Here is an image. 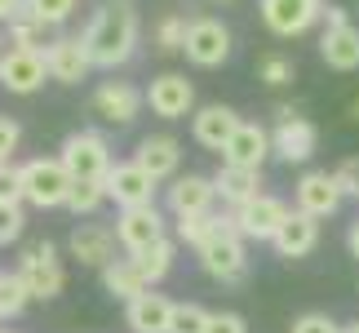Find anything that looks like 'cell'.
Returning <instances> with one entry per match:
<instances>
[{
  "mask_svg": "<svg viewBox=\"0 0 359 333\" xmlns=\"http://www.w3.org/2000/svg\"><path fill=\"white\" fill-rule=\"evenodd\" d=\"M320 58L333 67V72H355V67H359V27H351V22L324 27Z\"/></svg>",
  "mask_w": 359,
  "mask_h": 333,
  "instance_id": "cb8c5ba5",
  "label": "cell"
},
{
  "mask_svg": "<svg viewBox=\"0 0 359 333\" xmlns=\"http://www.w3.org/2000/svg\"><path fill=\"white\" fill-rule=\"evenodd\" d=\"M22 9V0H0V18H13Z\"/></svg>",
  "mask_w": 359,
  "mask_h": 333,
  "instance_id": "7bdbcfd3",
  "label": "cell"
},
{
  "mask_svg": "<svg viewBox=\"0 0 359 333\" xmlns=\"http://www.w3.org/2000/svg\"><path fill=\"white\" fill-rule=\"evenodd\" d=\"M22 280L27 289H32V298H58L62 294V285H67V275H62V262H58V249H53L49 240L45 244H32L22 254Z\"/></svg>",
  "mask_w": 359,
  "mask_h": 333,
  "instance_id": "8992f818",
  "label": "cell"
},
{
  "mask_svg": "<svg viewBox=\"0 0 359 333\" xmlns=\"http://www.w3.org/2000/svg\"><path fill=\"white\" fill-rule=\"evenodd\" d=\"M213 200H217V183L213 178H200V174H187V178H177V183L169 187V209L177 218L213 209Z\"/></svg>",
  "mask_w": 359,
  "mask_h": 333,
  "instance_id": "603a6c76",
  "label": "cell"
},
{
  "mask_svg": "<svg viewBox=\"0 0 359 333\" xmlns=\"http://www.w3.org/2000/svg\"><path fill=\"white\" fill-rule=\"evenodd\" d=\"M346 244H351V258H359V222H351V235H346Z\"/></svg>",
  "mask_w": 359,
  "mask_h": 333,
  "instance_id": "ee69618b",
  "label": "cell"
},
{
  "mask_svg": "<svg viewBox=\"0 0 359 333\" xmlns=\"http://www.w3.org/2000/svg\"><path fill=\"white\" fill-rule=\"evenodd\" d=\"M49 76V63L40 49H22L13 45L9 53H0V85L9 93H36Z\"/></svg>",
  "mask_w": 359,
  "mask_h": 333,
  "instance_id": "52a82bcc",
  "label": "cell"
},
{
  "mask_svg": "<svg viewBox=\"0 0 359 333\" xmlns=\"http://www.w3.org/2000/svg\"><path fill=\"white\" fill-rule=\"evenodd\" d=\"M275 254L280 258H306L315 244H320V218L306 214V209H293L284 218V227L275 231Z\"/></svg>",
  "mask_w": 359,
  "mask_h": 333,
  "instance_id": "9a60e30c",
  "label": "cell"
},
{
  "mask_svg": "<svg viewBox=\"0 0 359 333\" xmlns=\"http://www.w3.org/2000/svg\"><path fill=\"white\" fill-rule=\"evenodd\" d=\"M187 18H177V13H169L160 27H156V45H160V53H177V49H187Z\"/></svg>",
  "mask_w": 359,
  "mask_h": 333,
  "instance_id": "1f68e13d",
  "label": "cell"
},
{
  "mask_svg": "<svg viewBox=\"0 0 359 333\" xmlns=\"http://www.w3.org/2000/svg\"><path fill=\"white\" fill-rule=\"evenodd\" d=\"M116 235H120V244L129 249H147V244H156L160 235H164V218L156 204H129V209H120L116 218Z\"/></svg>",
  "mask_w": 359,
  "mask_h": 333,
  "instance_id": "7c38bea8",
  "label": "cell"
},
{
  "mask_svg": "<svg viewBox=\"0 0 359 333\" xmlns=\"http://www.w3.org/2000/svg\"><path fill=\"white\" fill-rule=\"evenodd\" d=\"M0 53H5V49H0Z\"/></svg>",
  "mask_w": 359,
  "mask_h": 333,
  "instance_id": "f907efd6",
  "label": "cell"
},
{
  "mask_svg": "<svg viewBox=\"0 0 359 333\" xmlns=\"http://www.w3.org/2000/svg\"><path fill=\"white\" fill-rule=\"evenodd\" d=\"M107 196H111L120 209H129V204H156V178L137 160L111 164V174H107Z\"/></svg>",
  "mask_w": 359,
  "mask_h": 333,
  "instance_id": "9c48e42d",
  "label": "cell"
},
{
  "mask_svg": "<svg viewBox=\"0 0 359 333\" xmlns=\"http://www.w3.org/2000/svg\"><path fill=\"white\" fill-rule=\"evenodd\" d=\"M116 240H120V235L107 231V227H98V222H80L67 244H72V258L80 262V267H107V262H111Z\"/></svg>",
  "mask_w": 359,
  "mask_h": 333,
  "instance_id": "ac0fdd59",
  "label": "cell"
},
{
  "mask_svg": "<svg viewBox=\"0 0 359 333\" xmlns=\"http://www.w3.org/2000/svg\"><path fill=\"white\" fill-rule=\"evenodd\" d=\"M0 333H5V329H0Z\"/></svg>",
  "mask_w": 359,
  "mask_h": 333,
  "instance_id": "681fc988",
  "label": "cell"
},
{
  "mask_svg": "<svg viewBox=\"0 0 359 333\" xmlns=\"http://www.w3.org/2000/svg\"><path fill=\"white\" fill-rule=\"evenodd\" d=\"M142 169L156 178V183H164V178L177 174V160H182V147H177V138L169 133H156V138H142L137 143V156H133Z\"/></svg>",
  "mask_w": 359,
  "mask_h": 333,
  "instance_id": "7402d4cb",
  "label": "cell"
},
{
  "mask_svg": "<svg viewBox=\"0 0 359 333\" xmlns=\"http://www.w3.org/2000/svg\"><path fill=\"white\" fill-rule=\"evenodd\" d=\"M355 116H359V103H355Z\"/></svg>",
  "mask_w": 359,
  "mask_h": 333,
  "instance_id": "7dc6e473",
  "label": "cell"
},
{
  "mask_svg": "<svg viewBox=\"0 0 359 333\" xmlns=\"http://www.w3.org/2000/svg\"><path fill=\"white\" fill-rule=\"evenodd\" d=\"M204 329H209V311H200L196 302H182V307H173L169 333H204Z\"/></svg>",
  "mask_w": 359,
  "mask_h": 333,
  "instance_id": "e575fe53",
  "label": "cell"
},
{
  "mask_svg": "<svg viewBox=\"0 0 359 333\" xmlns=\"http://www.w3.org/2000/svg\"><path fill=\"white\" fill-rule=\"evenodd\" d=\"M222 227H226V218H217V214H209V209H204V214H182V218H177V240L200 249L213 231H222Z\"/></svg>",
  "mask_w": 359,
  "mask_h": 333,
  "instance_id": "f1b7e54d",
  "label": "cell"
},
{
  "mask_svg": "<svg viewBox=\"0 0 359 333\" xmlns=\"http://www.w3.org/2000/svg\"><path fill=\"white\" fill-rule=\"evenodd\" d=\"M341 333H359V325H351V329H341Z\"/></svg>",
  "mask_w": 359,
  "mask_h": 333,
  "instance_id": "bcb514c9",
  "label": "cell"
},
{
  "mask_svg": "<svg viewBox=\"0 0 359 333\" xmlns=\"http://www.w3.org/2000/svg\"><path fill=\"white\" fill-rule=\"evenodd\" d=\"M187 58L196 67H222L231 58V32L217 18H196L187 27Z\"/></svg>",
  "mask_w": 359,
  "mask_h": 333,
  "instance_id": "ba28073f",
  "label": "cell"
},
{
  "mask_svg": "<svg viewBox=\"0 0 359 333\" xmlns=\"http://www.w3.org/2000/svg\"><path fill=\"white\" fill-rule=\"evenodd\" d=\"M45 63H49V76L58 80V85H80V80L93 72V58L85 49V40H72V36L53 40L45 49Z\"/></svg>",
  "mask_w": 359,
  "mask_h": 333,
  "instance_id": "4fadbf2b",
  "label": "cell"
},
{
  "mask_svg": "<svg viewBox=\"0 0 359 333\" xmlns=\"http://www.w3.org/2000/svg\"><path fill=\"white\" fill-rule=\"evenodd\" d=\"M0 200H22V164L0 160Z\"/></svg>",
  "mask_w": 359,
  "mask_h": 333,
  "instance_id": "8d00e7d4",
  "label": "cell"
},
{
  "mask_svg": "<svg viewBox=\"0 0 359 333\" xmlns=\"http://www.w3.org/2000/svg\"><path fill=\"white\" fill-rule=\"evenodd\" d=\"M45 32H49V22H40L36 13H27V9H18L9 18V40L22 45V49H40V53H45L53 45V40H45Z\"/></svg>",
  "mask_w": 359,
  "mask_h": 333,
  "instance_id": "83f0119b",
  "label": "cell"
},
{
  "mask_svg": "<svg viewBox=\"0 0 359 333\" xmlns=\"http://www.w3.org/2000/svg\"><path fill=\"white\" fill-rule=\"evenodd\" d=\"M337 183H341L346 196H359V156H346L337 164Z\"/></svg>",
  "mask_w": 359,
  "mask_h": 333,
  "instance_id": "ab89813d",
  "label": "cell"
},
{
  "mask_svg": "<svg viewBox=\"0 0 359 333\" xmlns=\"http://www.w3.org/2000/svg\"><path fill=\"white\" fill-rule=\"evenodd\" d=\"M196 254H200V267L209 271L213 280H222V285L240 280L244 267H248V258H244V235L231 227V214H226V227H222V231H213L209 240L196 249Z\"/></svg>",
  "mask_w": 359,
  "mask_h": 333,
  "instance_id": "3957f363",
  "label": "cell"
},
{
  "mask_svg": "<svg viewBox=\"0 0 359 333\" xmlns=\"http://www.w3.org/2000/svg\"><path fill=\"white\" fill-rule=\"evenodd\" d=\"M324 13L320 0H262V22L275 36H302Z\"/></svg>",
  "mask_w": 359,
  "mask_h": 333,
  "instance_id": "30bf717a",
  "label": "cell"
},
{
  "mask_svg": "<svg viewBox=\"0 0 359 333\" xmlns=\"http://www.w3.org/2000/svg\"><path fill=\"white\" fill-rule=\"evenodd\" d=\"M173 254H177V249H173V240H169V235H160L156 244H147V249H133L129 258L137 262V271L147 275V285H160L164 275H169V267H173Z\"/></svg>",
  "mask_w": 359,
  "mask_h": 333,
  "instance_id": "4316f807",
  "label": "cell"
},
{
  "mask_svg": "<svg viewBox=\"0 0 359 333\" xmlns=\"http://www.w3.org/2000/svg\"><path fill=\"white\" fill-rule=\"evenodd\" d=\"M18 138H22V129H18L9 116H0V160H13V151H18Z\"/></svg>",
  "mask_w": 359,
  "mask_h": 333,
  "instance_id": "f35d334b",
  "label": "cell"
},
{
  "mask_svg": "<svg viewBox=\"0 0 359 333\" xmlns=\"http://www.w3.org/2000/svg\"><path fill=\"white\" fill-rule=\"evenodd\" d=\"M346 200V191H341L337 174H306L297 183V209H306L315 218H328L337 214V204Z\"/></svg>",
  "mask_w": 359,
  "mask_h": 333,
  "instance_id": "e0dca14e",
  "label": "cell"
},
{
  "mask_svg": "<svg viewBox=\"0 0 359 333\" xmlns=\"http://www.w3.org/2000/svg\"><path fill=\"white\" fill-rule=\"evenodd\" d=\"M173 307L164 294H151L142 289L137 298H129V311H124V320H129L133 333H169V320H173Z\"/></svg>",
  "mask_w": 359,
  "mask_h": 333,
  "instance_id": "d6986e66",
  "label": "cell"
},
{
  "mask_svg": "<svg viewBox=\"0 0 359 333\" xmlns=\"http://www.w3.org/2000/svg\"><path fill=\"white\" fill-rule=\"evenodd\" d=\"M271 151H275V143H271V133L262 129V124H240V129L226 138V147H222V164L262 169V160H266Z\"/></svg>",
  "mask_w": 359,
  "mask_h": 333,
  "instance_id": "2e32d148",
  "label": "cell"
},
{
  "mask_svg": "<svg viewBox=\"0 0 359 333\" xmlns=\"http://www.w3.org/2000/svg\"><path fill=\"white\" fill-rule=\"evenodd\" d=\"M288 333H341L333 320H328V315H320V311H311V315H297L293 320V329Z\"/></svg>",
  "mask_w": 359,
  "mask_h": 333,
  "instance_id": "74e56055",
  "label": "cell"
},
{
  "mask_svg": "<svg viewBox=\"0 0 359 333\" xmlns=\"http://www.w3.org/2000/svg\"><path fill=\"white\" fill-rule=\"evenodd\" d=\"M271 143H275V156H280V160L302 164V160H311V156H315V147H320V133H315V124H311V120L288 116V120L275 124Z\"/></svg>",
  "mask_w": 359,
  "mask_h": 333,
  "instance_id": "5bb4252c",
  "label": "cell"
},
{
  "mask_svg": "<svg viewBox=\"0 0 359 333\" xmlns=\"http://www.w3.org/2000/svg\"><path fill=\"white\" fill-rule=\"evenodd\" d=\"M102 200H111L107 196V178H76L72 196H67V209L72 214H93Z\"/></svg>",
  "mask_w": 359,
  "mask_h": 333,
  "instance_id": "4dcf8cb0",
  "label": "cell"
},
{
  "mask_svg": "<svg viewBox=\"0 0 359 333\" xmlns=\"http://www.w3.org/2000/svg\"><path fill=\"white\" fill-rule=\"evenodd\" d=\"M85 49L93 67H120L133 58L137 49V13L129 0H107V5L93 13V22L85 27Z\"/></svg>",
  "mask_w": 359,
  "mask_h": 333,
  "instance_id": "6da1fadb",
  "label": "cell"
},
{
  "mask_svg": "<svg viewBox=\"0 0 359 333\" xmlns=\"http://www.w3.org/2000/svg\"><path fill=\"white\" fill-rule=\"evenodd\" d=\"M147 103H151V111H156L160 120H182L187 111H191V103H196V89H191V80H187V76L164 72V76L151 80Z\"/></svg>",
  "mask_w": 359,
  "mask_h": 333,
  "instance_id": "8fae6325",
  "label": "cell"
},
{
  "mask_svg": "<svg viewBox=\"0 0 359 333\" xmlns=\"http://www.w3.org/2000/svg\"><path fill=\"white\" fill-rule=\"evenodd\" d=\"M293 214L284 200H275V196H257L253 200H244V204H236L231 209V227H236L244 240H275V231L284 227V218Z\"/></svg>",
  "mask_w": 359,
  "mask_h": 333,
  "instance_id": "277c9868",
  "label": "cell"
},
{
  "mask_svg": "<svg viewBox=\"0 0 359 333\" xmlns=\"http://www.w3.org/2000/svg\"><path fill=\"white\" fill-rule=\"evenodd\" d=\"M297 76L293 58H284V53H266V58L257 63V80H266V85H288V80Z\"/></svg>",
  "mask_w": 359,
  "mask_h": 333,
  "instance_id": "836d02e7",
  "label": "cell"
},
{
  "mask_svg": "<svg viewBox=\"0 0 359 333\" xmlns=\"http://www.w3.org/2000/svg\"><path fill=\"white\" fill-rule=\"evenodd\" d=\"M102 285H107V294H111V298H124V302L137 298L142 289H151L133 258H111V262H107V267H102Z\"/></svg>",
  "mask_w": 359,
  "mask_h": 333,
  "instance_id": "484cf974",
  "label": "cell"
},
{
  "mask_svg": "<svg viewBox=\"0 0 359 333\" xmlns=\"http://www.w3.org/2000/svg\"><path fill=\"white\" fill-rule=\"evenodd\" d=\"M58 156H62L67 169H72V178H107L111 174V147H107V138L93 133V129L67 133Z\"/></svg>",
  "mask_w": 359,
  "mask_h": 333,
  "instance_id": "5b68a950",
  "label": "cell"
},
{
  "mask_svg": "<svg viewBox=\"0 0 359 333\" xmlns=\"http://www.w3.org/2000/svg\"><path fill=\"white\" fill-rule=\"evenodd\" d=\"M204 333H248V329H244V320H240L236 311H213Z\"/></svg>",
  "mask_w": 359,
  "mask_h": 333,
  "instance_id": "60d3db41",
  "label": "cell"
},
{
  "mask_svg": "<svg viewBox=\"0 0 359 333\" xmlns=\"http://www.w3.org/2000/svg\"><path fill=\"white\" fill-rule=\"evenodd\" d=\"M240 116L231 107H222V103H213V107H200L196 111V120H191V133H196V143L200 147H209V151H222L226 147V138L240 129Z\"/></svg>",
  "mask_w": 359,
  "mask_h": 333,
  "instance_id": "44dd1931",
  "label": "cell"
},
{
  "mask_svg": "<svg viewBox=\"0 0 359 333\" xmlns=\"http://www.w3.org/2000/svg\"><path fill=\"white\" fill-rule=\"evenodd\" d=\"M27 218H22V204L18 200H0V244H13L22 235Z\"/></svg>",
  "mask_w": 359,
  "mask_h": 333,
  "instance_id": "d590c367",
  "label": "cell"
},
{
  "mask_svg": "<svg viewBox=\"0 0 359 333\" xmlns=\"http://www.w3.org/2000/svg\"><path fill=\"white\" fill-rule=\"evenodd\" d=\"M324 22L328 27H341V22H351V18H346V9H324Z\"/></svg>",
  "mask_w": 359,
  "mask_h": 333,
  "instance_id": "b9f144b4",
  "label": "cell"
},
{
  "mask_svg": "<svg viewBox=\"0 0 359 333\" xmlns=\"http://www.w3.org/2000/svg\"><path fill=\"white\" fill-rule=\"evenodd\" d=\"M27 302H32V289H27L22 271H0V315L13 320V315H22Z\"/></svg>",
  "mask_w": 359,
  "mask_h": 333,
  "instance_id": "f546056e",
  "label": "cell"
},
{
  "mask_svg": "<svg viewBox=\"0 0 359 333\" xmlns=\"http://www.w3.org/2000/svg\"><path fill=\"white\" fill-rule=\"evenodd\" d=\"M0 320H5V315H0Z\"/></svg>",
  "mask_w": 359,
  "mask_h": 333,
  "instance_id": "c3c4849f",
  "label": "cell"
},
{
  "mask_svg": "<svg viewBox=\"0 0 359 333\" xmlns=\"http://www.w3.org/2000/svg\"><path fill=\"white\" fill-rule=\"evenodd\" d=\"M213 183H217V196H222L231 209L244 200H253L257 196V187H262V169H244V164H222V169L213 174Z\"/></svg>",
  "mask_w": 359,
  "mask_h": 333,
  "instance_id": "d4e9b609",
  "label": "cell"
},
{
  "mask_svg": "<svg viewBox=\"0 0 359 333\" xmlns=\"http://www.w3.org/2000/svg\"><path fill=\"white\" fill-rule=\"evenodd\" d=\"M72 169L62 164V156L53 160H27L22 164V200H32L36 209H58V204H67V196H72Z\"/></svg>",
  "mask_w": 359,
  "mask_h": 333,
  "instance_id": "7a4b0ae2",
  "label": "cell"
},
{
  "mask_svg": "<svg viewBox=\"0 0 359 333\" xmlns=\"http://www.w3.org/2000/svg\"><path fill=\"white\" fill-rule=\"evenodd\" d=\"M22 9H27V13H36L40 22L58 27V22H67V18H72L76 0H22Z\"/></svg>",
  "mask_w": 359,
  "mask_h": 333,
  "instance_id": "d6a6232c",
  "label": "cell"
},
{
  "mask_svg": "<svg viewBox=\"0 0 359 333\" xmlns=\"http://www.w3.org/2000/svg\"><path fill=\"white\" fill-rule=\"evenodd\" d=\"M213 5H236V0H213Z\"/></svg>",
  "mask_w": 359,
  "mask_h": 333,
  "instance_id": "f6af8a7d",
  "label": "cell"
},
{
  "mask_svg": "<svg viewBox=\"0 0 359 333\" xmlns=\"http://www.w3.org/2000/svg\"><path fill=\"white\" fill-rule=\"evenodd\" d=\"M137 107H142V93L133 85H124V80H107V85H98V93H93V111H98L107 124L137 120Z\"/></svg>",
  "mask_w": 359,
  "mask_h": 333,
  "instance_id": "ffe728a7",
  "label": "cell"
}]
</instances>
